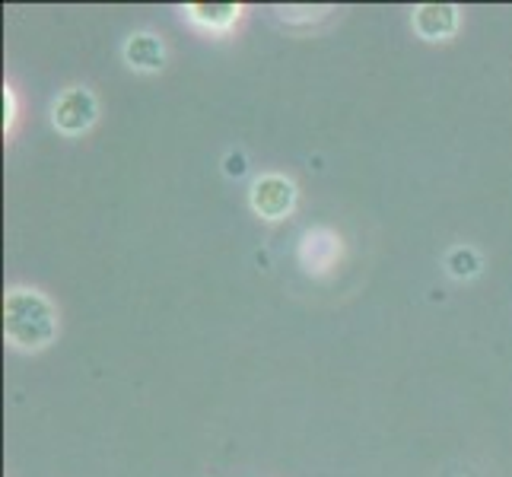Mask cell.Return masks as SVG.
Wrapping results in <instances>:
<instances>
[{
    "mask_svg": "<svg viewBox=\"0 0 512 477\" xmlns=\"http://www.w3.org/2000/svg\"><path fill=\"white\" fill-rule=\"evenodd\" d=\"M4 338L13 350L39 353L58 338V312L39 290L13 287L4 296Z\"/></svg>",
    "mask_w": 512,
    "mask_h": 477,
    "instance_id": "obj_1",
    "label": "cell"
},
{
    "mask_svg": "<svg viewBox=\"0 0 512 477\" xmlns=\"http://www.w3.org/2000/svg\"><path fill=\"white\" fill-rule=\"evenodd\" d=\"M446 271L455 280H471L481 274V255L468 249V245H455V249L446 255Z\"/></svg>",
    "mask_w": 512,
    "mask_h": 477,
    "instance_id": "obj_8",
    "label": "cell"
},
{
    "mask_svg": "<svg viewBox=\"0 0 512 477\" xmlns=\"http://www.w3.org/2000/svg\"><path fill=\"white\" fill-rule=\"evenodd\" d=\"M296 201H299L296 185L287 179V175H277V172L258 175V179L252 182V191H249L252 210L261 220H271V223L290 217L296 210Z\"/></svg>",
    "mask_w": 512,
    "mask_h": 477,
    "instance_id": "obj_2",
    "label": "cell"
},
{
    "mask_svg": "<svg viewBox=\"0 0 512 477\" xmlns=\"http://www.w3.org/2000/svg\"><path fill=\"white\" fill-rule=\"evenodd\" d=\"M182 13L194 29L220 35V32H229L242 20L245 7L242 4H188Z\"/></svg>",
    "mask_w": 512,
    "mask_h": 477,
    "instance_id": "obj_6",
    "label": "cell"
},
{
    "mask_svg": "<svg viewBox=\"0 0 512 477\" xmlns=\"http://www.w3.org/2000/svg\"><path fill=\"white\" fill-rule=\"evenodd\" d=\"M96 118H99V105L86 86H70V90H64L55 99V105H51V121H55V128L67 137L86 134L96 125Z\"/></svg>",
    "mask_w": 512,
    "mask_h": 477,
    "instance_id": "obj_3",
    "label": "cell"
},
{
    "mask_svg": "<svg viewBox=\"0 0 512 477\" xmlns=\"http://www.w3.org/2000/svg\"><path fill=\"white\" fill-rule=\"evenodd\" d=\"M125 61L140 74H156L166 67V45L153 32H134L125 42Z\"/></svg>",
    "mask_w": 512,
    "mask_h": 477,
    "instance_id": "obj_7",
    "label": "cell"
},
{
    "mask_svg": "<svg viewBox=\"0 0 512 477\" xmlns=\"http://www.w3.org/2000/svg\"><path fill=\"white\" fill-rule=\"evenodd\" d=\"M462 23V10L455 4H420L414 7L411 26L423 42H446L458 32Z\"/></svg>",
    "mask_w": 512,
    "mask_h": 477,
    "instance_id": "obj_5",
    "label": "cell"
},
{
    "mask_svg": "<svg viewBox=\"0 0 512 477\" xmlns=\"http://www.w3.org/2000/svg\"><path fill=\"white\" fill-rule=\"evenodd\" d=\"M341 255H344V242L328 226L306 229L303 239H299V249H296L299 264L306 268V274H315V277L331 274L334 268H338Z\"/></svg>",
    "mask_w": 512,
    "mask_h": 477,
    "instance_id": "obj_4",
    "label": "cell"
},
{
    "mask_svg": "<svg viewBox=\"0 0 512 477\" xmlns=\"http://www.w3.org/2000/svg\"><path fill=\"white\" fill-rule=\"evenodd\" d=\"M16 112H20V102H16V90H13V86H4V134L13 131L16 118H20Z\"/></svg>",
    "mask_w": 512,
    "mask_h": 477,
    "instance_id": "obj_9",
    "label": "cell"
}]
</instances>
